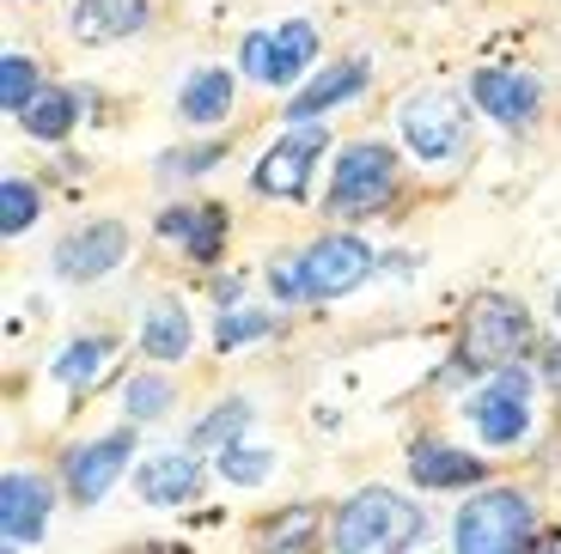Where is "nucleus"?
Here are the masks:
<instances>
[{
  "instance_id": "f3484780",
  "label": "nucleus",
  "mask_w": 561,
  "mask_h": 554,
  "mask_svg": "<svg viewBox=\"0 0 561 554\" xmlns=\"http://www.w3.org/2000/svg\"><path fill=\"white\" fill-rule=\"evenodd\" d=\"M196 494V458H153L140 463V499H153V506H178V499Z\"/></svg>"
},
{
  "instance_id": "4be33fe9",
  "label": "nucleus",
  "mask_w": 561,
  "mask_h": 554,
  "mask_svg": "<svg viewBox=\"0 0 561 554\" xmlns=\"http://www.w3.org/2000/svg\"><path fill=\"white\" fill-rule=\"evenodd\" d=\"M19 123H25L37 140H61L73 128V92H56V85H49V92H37L25 111H19Z\"/></svg>"
},
{
  "instance_id": "6e6552de",
  "label": "nucleus",
  "mask_w": 561,
  "mask_h": 554,
  "mask_svg": "<svg viewBox=\"0 0 561 554\" xmlns=\"http://www.w3.org/2000/svg\"><path fill=\"white\" fill-rule=\"evenodd\" d=\"M525 396H531V378L525 372H501L477 402H470V415H477L482 439L489 445H519L531 432V415H525Z\"/></svg>"
},
{
  "instance_id": "b1692460",
  "label": "nucleus",
  "mask_w": 561,
  "mask_h": 554,
  "mask_svg": "<svg viewBox=\"0 0 561 554\" xmlns=\"http://www.w3.org/2000/svg\"><path fill=\"white\" fill-rule=\"evenodd\" d=\"M37 92H43V85H37V68H31L25 56H7V61H0V104H7L13 116L25 111Z\"/></svg>"
},
{
  "instance_id": "393cba45",
  "label": "nucleus",
  "mask_w": 561,
  "mask_h": 554,
  "mask_svg": "<svg viewBox=\"0 0 561 554\" xmlns=\"http://www.w3.org/2000/svg\"><path fill=\"white\" fill-rule=\"evenodd\" d=\"M244 420H251V408H244V402H226L220 415H208L196 427V445H202V451H232V439H239Z\"/></svg>"
},
{
  "instance_id": "9d476101",
  "label": "nucleus",
  "mask_w": 561,
  "mask_h": 554,
  "mask_svg": "<svg viewBox=\"0 0 561 554\" xmlns=\"http://www.w3.org/2000/svg\"><path fill=\"white\" fill-rule=\"evenodd\" d=\"M128 451H135V432H111V439H99V445H85V451H73V463H68L73 499H99L104 487L116 482V470L128 463Z\"/></svg>"
},
{
  "instance_id": "4468645a",
  "label": "nucleus",
  "mask_w": 561,
  "mask_h": 554,
  "mask_svg": "<svg viewBox=\"0 0 561 554\" xmlns=\"http://www.w3.org/2000/svg\"><path fill=\"white\" fill-rule=\"evenodd\" d=\"M220 232H226V213L220 208H165L159 213V238H178L183 250H196V256H214L220 250Z\"/></svg>"
},
{
  "instance_id": "2eb2a0df",
  "label": "nucleus",
  "mask_w": 561,
  "mask_h": 554,
  "mask_svg": "<svg viewBox=\"0 0 561 554\" xmlns=\"http://www.w3.org/2000/svg\"><path fill=\"white\" fill-rule=\"evenodd\" d=\"M409 470H415V482H427V487L482 482V463H477V458H463V451H451V445H434V439H421L415 451H409Z\"/></svg>"
},
{
  "instance_id": "bb28decb",
  "label": "nucleus",
  "mask_w": 561,
  "mask_h": 554,
  "mask_svg": "<svg viewBox=\"0 0 561 554\" xmlns=\"http://www.w3.org/2000/svg\"><path fill=\"white\" fill-rule=\"evenodd\" d=\"M128 408H135L140 420H147V415H165V408H171V390L159 384V378H135V384H128Z\"/></svg>"
},
{
  "instance_id": "9b49d317",
  "label": "nucleus",
  "mask_w": 561,
  "mask_h": 554,
  "mask_svg": "<svg viewBox=\"0 0 561 554\" xmlns=\"http://www.w3.org/2000/svg\"><path fill=\"white\" fill-rule=\"evenodd\" d=\"M147 25V0H80L73 7V37L80 43H116Z\"/></svg>"
},
{
  "instance_id": "1a4fd4ad",
  "label": "nucleus",
  "mask_w": 561,
  "mask_h": 554,
  "mask_svg": "<svg viewBox=\"0 0 561 554\" xmlns=\"http://www.w3.org/2000/svg\"><path fill=\"white\" fill-rule=\"evenodd\" d=\"M123 256H128V232L116 220H99V226H85L80 238H68V244L56 250V268L68 280H99V275H111Z\"/></svg>"
},
{
  "instance_id": "f8f14e48",
  "label": "nucleus",
  "mask_w": 561,
  "mask_h": 554,
  "mask_svg": "<svg viewBox=\"0 0 561 554\" xmlns=\"http://www.w3.org/2000/svg\"><path fill=\"white\" fill-rule=\"evenodd\" d=\"M43 506H49V494H43L37 475H7L0 482V530H7V542L43 536Z\"/></svg>"
},
{
  "instance_id": "f257e3e1",
  "label": "nucleus",
  "mask_w": 561,
  "mask_h": 554,
  "mask_svg": "<svg viewBox=\"0 0 561 554\" xmlns=\"http://www.w3.org/2000/svg\"><path fill=\"white\" fill-rule=\"evenodd\" d=\"M421 536V512L391 487H366L336 512V549L342 554H403Z\"/></svg>"
},
{
  "instance_id": "7c9ffc66",
  "label": "nucleus",
  "mask_w": 561,
  "mask_h": 554,
  "mask_svg": "<svg viewBox=\"0 0 561 554\" xmlns=\"http://www.w3.org/2000/svg\"><path fill=\"white\" fill-rule=\"evenodd\" d=\"M519 554H561V536H549V530H531V536L519 542Z\"/></svg>"
},
{
  "instance_id": "2f4dec72",
  "label": "nucleus",
  "mask_w": 561,
  "mask_h": 554,
  "mask_svg": "<svg viewBox=\"0 0 561 554\" xmlns=\"http://www.w3.org/2000/svg\"><path fill=\"white\" fill-rule=\"evenodd\" d=\"M556 311H561V299H556Z\"/></svg>"
},
{
  "instance_id": "423d86ee",
  "label": "nucleus",
  "mask_w": 561,
  "mask_h": 554,
  "mask_svg": "<svg viewBox=\"0 0 561 554\" xmlns=\"http://www.w3.org/2000/svg\"><path fill=\"white\" fill-rule=\"evenodd\" d=\"M403 140L415 147L421 159L458 153L463 140H470V111H463V97H451V92L409 97V104H403Z\"/></svg>"
},
{
  "instance_id": "20e7f679",
  "label": "nucleus",
  "mask_w": 561,
  "mask_h": 554,
  "mask_svg": "<svg viewBox=\"0 0 561 554\" xmlns=\"http://www.w3.org/2000/svg\"><path fill=\"white\" fill-rule=\"evenodd\" d=\"M531 323H525L519 299L506 292H477L463 311V366H506L525 347Z\"/></svg>"
},
{
  "instance_id": "aec40b11",
  "label": "nucleus",
  "mask_w": 561,
  "mask_h": 554,
  "mask_svg": "<svg viewBox=\"0 0 561 554\" xmlns=\"http://www.w3.org/2000/svg\"><path fill=\"white\" fill-rule=\"evenodd\" d=\"M226 111H232V73L208 68L183 85V116H190V123H220Z\"/></svg>"
},
{
  "instance_id": "7ed1b4c3",
  "label": "nucleus",
  "mask_w": 561,
  "mask_h": 554,
  "mask_svg": "<svg viewBox=\"0 0 561 554\" xmlns=\"http://www.w3.org/2000/svg\"><path fill=\"white\" fill-rule=\"evenodd\" d=\"M525 536H531V506L519 494H477L451 524L458 554H519Z\"/></svg>"
},
{
  "instance_id": "f03ea898",
  "label": "nucleus",
  "mask_w": 561,
  "mask_h": 554,
  "mask_svg": "<svg viewBox=\"0 0 561 554\" xmlns=\"http://www.w3.org/2000/svg\"><path fill=\"white\" fill-rule=\"evenodd\" d=\"M373 275V250L360 238H318L294 268H280V292H311V299H336Z\"/></svg>"
},
{
  "instance_id": "0eeeda50",
  "label": "nucleus",
  "mask_w": 561,
  "mask_h": 554,
  "mask_svg": "<svg viewBox=\"0 0 561 554\" xmlns=\"http://www.w3.org/2000/svg\"><path fill=\"white\" fill-rule=\"evenodd\" d=\"M323 128H287V135L268 147L263 159H256V189L263 195H306L311 189V165L323 159Z\"/></svg>"
},
{
  "instance_id": "39448f33",
  "label": "nucleus",
  "mask_w": 561,
  "mask_h": 554,
  "mask_svg": "<svg viewBox=\"0 0 561 554\" xmlns=\"http://www.w3.org/2000/svg\"><path fill=\"white\" fill-rule=\"evenodd\" d=\"M391 189H397V153L379 147V140H360V147H348L342 165H336L330 213H366V208H379Z\"/></svg>"
},
{
  "instance_id": "5701e85b",
  "label": "nucleus",
  "mask_w": 561,
  "mask_h": 554,
  "mask_svg": "<svg viewBox=\"0 0 561 554\" xmlns=\"http://www.w3.org/2000/svg\"><path fill=\"white\" fill-rule=\"evenodd\" d=\"M31 220H37V189H31L25 177H7L0 183V232L19 238Z\"/></svg>"
},
{
  "instance_id": "a878e982",
  "label": "nucleus",
  "mask_w": 561,
  "mask_h": 554,
  "mask_svg": "<svg viewBox=\"0 0 561 554\" xmlns=\"http://www.w3.org/2000/svg\"><path fill=\"white\" fill-rule=\"evenodd\" d=\"M104 360H111V342H73L68 354H56V378L61 384H85Z\"/></svg>"
},
{
  "instance_id": "6ab92c4d",
  "label": "nucleus",
  "mask_w": 561,
  "mask_h": 554,
  "mask_svg": "<svg viewBox=\"0 0 561 554\" xmlns=\"http://www.w3.org/2000/svg\"><path fill=\"white\" fill-rule=\"evenodd\" d=\"M311 49H318V31H311L306 19L280 25V31H275V43H268V56H275V61H268V85H294Z\"/></svg>"
},
{
  "instance_id": "412c9836",
  "label": "nucleus",
  "mask_w": 561,
  "mask_h": 554,
  "mask_svg": "<svg viewBox=\"0 0 561 554\" xmlns=\"http://www.w3.org/2000/svg\"><path fill=\"white\" fill-rule=\"evenodd\" d=\"M311 549H318V518L306 506H294V512H280L263 524V554H311Z\"/></svg>"
},
{
  "instance_id": "cd10ccee",
  "label": "nucleus",
  "mask_w": 561,
  "mask_h": 554,
  "mask_svg": "<svg viewBox=\"0 0 561 554\" xmlns=\"http://www.w3.org/2000/svg\"><path fill=\"white\" fill-rule=\"evenodd\" d=\"M226 475H232V482H263L268 458L263 451H226Z\"/></svg>"
},
{
  "instance_id": "c756f323",
  "label": "nucleus",
  "mask_w": 561,
  "mask_h": 554,
  "mask_svg": "<svg viewBox=\"0 0 561 554\" xmlns=\"http://www.w3.org/2000/svg\"><path fill=\"white\" fill-rule=\"evenodd\" d=\"M268 330V318H226L220 323V347H239V342H251V335H263Z\"/></svg>"
},
{
  "instance_id": "a211bd4d",
  "label": "nucleus",
  "mask_w": 561,
  "mask_h": 554,
  "mask_svg": "<svg viewBox=\"0 0 561 554\" xmlns=\"http://www.w3.org/2000/svg\"><path fill=\"white\" fill-rule=\"evenodd\" d=\"M140 347L153 354V360H183V347H190V318H183L178 299L147 311V330H140Z\"/></svg>"
},
{
  "instance_id": "dca6fc26",
  "label": "nucleus",
  "mask_w": 561,
  "mask_h": 554,
  "mask_svg": "<svg viewBox=\"0 0 561 554\" xmlns=\"http://www.w3.org/2000/svg\"><path fill=\"white\" fill-rule=\"evenodd\" d=\"M360 85H366V61H342V68L318 73V80H311L306 92L287 104V116H294V123H306V116H318V111H330V104H342L348 92H360Z\"/></svg>"
},
{
  "instance_id": "ddd939ff",
  "label": "nucleus",
  "mask_w": 561,
  "mask_h": 554,
  "mask_svg": "<svg viewBox=\"0 0 561 554\" xmlns=\"http://www.w3.org/2000/svg\"><path fill=\"white\" fill-rule=\"evenodd\" d=\"M477 104L494 116V123H525V116L543 104V92H537V80H525V73H477Z\"/></svg>"
},
{
  "instance_id": "c85d7f7f",
  "label": "nucleus",
  "mask_w": 561,
  "mask_h": 554,
  "mask_svg": "<svg viewBox=\"0 0 561 554\" xmlns=\"http://www.w3.org/2000/svg\"><path fill=\"white\" fill-rule=\"evenodd\" d=\"M268 43H275L268 31H256V37L244 43V73H251V80H268V61H275L268 56Z\"/></svg>"
}]
</instances>
